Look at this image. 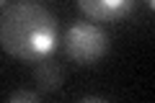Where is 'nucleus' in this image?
I'll list each match as a JSON object with an SVG mask.
<instances>
[{
  "instance_id": "f257e3e1",
  "label": "nucleus",
  "mask_w": 155,
  "mask_h": 103,
  "mask_svg": "<svg viewBox=\"0 0 155 103\" xmlns=\"http://www.w3.org/2000/svg\"><path fill=\"white\" fill-rule=\"evenodd\" d=\"M60 39L57 18L36 0H18L0 16V47L21 62L49 57Z\"/></svg>"
},
{
  "instance_id": "f03ea898",
  "label": "nucleus",
  "mask_w": 155,
  "mask_h": 103,
  "mask_svg": "<svg viewBox=\"0 0 155 103\" xmlns=\"http://www.w3.org/2000/svg\"><path fill=\"white\" fill-rule=\"evenodd\" d=\"M62 52L75 65H96L109 52V36L96 23L78 21L62 36Z\"/></svg>"
},
{
  "instance_id": "7ed1b4c3",
  "label": "nucleus",
  "mask_w": 155,
  "mask_h": 103,
  "mask_svg": "<svg viewBox=\"0 0 155 103\" xmlns=\"http://www.w3.org/2000/svg\"><path fill=\"white\" fill-rule=\"evenodd\" d=\"M78 8L85 18L98 23H116L129 16L134 8V0H78Z\"/></svg>"
},
{
  "instance_id": "20e7f679",
  "label": "nucleus",
  "mask_w": 155,
  "mask_h": 103,
  "mask_svg": "<svg viewBox=\"0 0 155 103\" xmlns=\"http://www.w3.org/2000/svg\"><path fill=\"white\" fill-rule=\"evenodd\" d=\"M34 80H36V85H39V90H41V93H54V90H60V88H62L65 70H62L60 62L41 57V60L36 62V67H34Z\"/></svg>"
},
{
  "instance_id": "39448f33",
  "label": "nucleus",
  "mask_w": 155,
  "mask_h": 103,
  "mask_svg": "<svg viewBox=\"0 0 155 103\" xmlns=\"http://www.w3.org/2000/svg\"><path fill=\"white\" fill-rule=\"evenodd\" d=\"M39 93L36 90H13L11 95H8V101L11 103H36L39 101Z\"/></svg>"
},
{
  "instance_id": "423d86ee",
  "label": "nucleus",
  "mask_w": 155,
  "mask_h": 103,
  "mask_svg": "<svg viewBox=\"0 0 155 103\" xmlns=\"http://www.w3.org/2000/svg\"><path fill=\"white\" fill-rule=\"evenodd\" d=\"M83 103H104V98H101V95H85Z\"/></svg>"
},
{
  "instance_id": "0eeeda50",
  "label": "nucleus",
  "mask_w": 155,
  "mask_h": 103,
  "mask_svg": "<svg viewBox=\"0 0 155 103\" xmlns=\"http://www.w3.org/2000/svg\"><path fill=\"white\" fill-rule=\"evenodd\" d=\"M142 3H145V8H147V11H153V8H155V0H142Z\"/></svg>"
},
{
  "instance_id": "6e6552de",
  "label": "nucleus",
  "mask_w": 155,
  "mask_h": 103,
  "mask_svg": "<svg viewBox=\"0 0 155 103\" xmlns=\"http://www.w3.org/2000/svg\"><path fill=\"white\" fill-rule=\"evenodd\" d=\"M3 3H5V0H0V8H3Z\"/></svg>"
}]
</instances>
